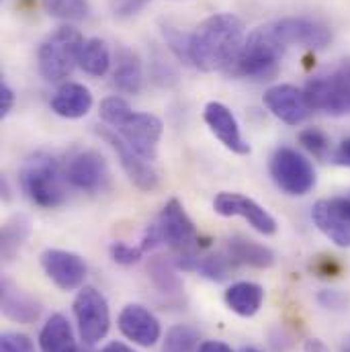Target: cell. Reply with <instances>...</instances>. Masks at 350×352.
<instances>
[{"instance_id":"cell-28","label":"cell","mask_w":350,"mask_h":352,"mask_svg":"<svg viewBox=\"0 0 350 352\" xmlns=\"http://www.w3.org/2000/svg\"><path fill=\"white\" fill-rule=\"evenodd\" d=\"M50 16L60 21H85L90 12L88 0H43Z\"/></svg>"},{"instance_id":"cell-3","label":"cell","mask_w":350,"mask_h":352,"mask_svg":"<svg viewBox=\"0 0 350 352\" xmlns=\"http://www.w3.org/2000/svg\"><path fill=\"white\" fill-rule=\"evenodd\" d=\"M289 47L281 41L274 23H266L263 27L254 29L246 39L244 45L228 70L234 76L244 78H268L276 72L278 62L283 60Z\"/></svg>"},{"instance_id":"cell-4","label":"cell","mask_w":350,"mask_h":352,"mask_svg":"<svg viewBox=\"0 0 350 352\" xmlns=\"http://www.w3.org/2000/svg\"><path fill=\"white\" fill-rule=\"evenodd\" d=\"M83 43L85 37L74 27H60L58 31H54L39 47L37 54L39 74L47 82L66 80L72 74V70L78 66Z\"/></svg>"},{"instance_id":"cell-16","label":"cell","mask_w":350,"mask_h":352,"mask_svg":"<svg viewBox=\"0 0 350 352\" xmlns=\"http://www.w3.org/2000/svg\"><path fill=\"white\" fill-rule=\"evenodd\" d=\"M117 324H119L121 334L138 346L150 349L162 336V328H160L158 318L148 307H144L140 303L125 305L119 314Z\"/></svg>"},{"instance_id":"cell-32","label":"cell","mask_w":350,"mask_h":352,"mask_svg":"<svg viewBox=\"0 0 350 352\" xmlns=\"http://www.w3.org/2000/svg\"><path fill=\"white\" fill-rule=\"evenodd\" d=\"M299 144L318 160H324L330 154V138L322 129H316V127L303 129L299 133Z\"/></svg>"},{"instance_id":"cell-38","label":"cell","mask_w":350,"mask_h":352,"mask_svg":"<svg viewBox=\"0 0 350 352\" xmlns=\"http://www.w3.org/2000/svg\"><path fill=\"white\" fill-rule=\"evenodd\" d=\"M320 303L324 305V307H332V309H338L342 303H344V297L340 295V293H336V291H324L322 295H320Z\"/></svg>"},{"instance_id":"cell-34","label":"cell","mask_w":350,"mask_h":352,"mask_svg":"<svg viewBox=\"0 0 350 352\" xmlns=\"http://www.w3.org/2000/svg\"><path fill=\"white\" fill-rule=\"evenodd\" d=\"M144 248L142 246H131L125 242H115L111 246V258L121 266H131V264L140 263L144 256Z\"/></svg>"},{"instance_id":"cell-18","label":"cell","mask_w":350,"mask_h":352,"mask_svg":"<svg viewBox=\"0 0 350 352\" xmlns=\"http://www.w3.org/2000/svg\"><path fill=\"white\" fill-rule=\"evenodd\" d=\"M203 119L207 123V127L211 129V133L234 154L246 156L250 154V146L244 142L242 133H240V125L238 119L234 117V113L217 100H211L205 104L203 111Z\"/></svg>"},{"instance_id":"cell-9","label":"cell","mask_w":350,"mask_h":352,"mask_svg":"<svg viewBox=\"0 0 350 352\" xmlns=\"http://www.w3.org/2000/svg\"><path fill=\"white\" fill-rule=\"evenodd\" d=\"M117 131L144 160L154 162L158 156V144L162 138V121L152 113H131Z\"/></svg>"},{"instance_id":"cell-25","label":"cell","mask_w":350,"mask_h":352,"mask_svg":"<svg viewBox=\"0 0 350 352\" xmlns=\"http://www.w3.org/2000/svg\"><path fill=\"white\" fill-rule=\"evenodd\" d=\"M29 234H31V221H29V217H25V215H14V217H10V219L2 226L0 250H2L4 263L14 261V256L19 254V250L25 246Z\"/></svg>"},{"instance_id":"cell-10","label":"cell","mask_w":350,"mask_h":352,"mask_svg":"<svg viewBox=\"0 0 350 352\" xmlns=\"http://www.w3.org/2000/svg\"><path fill=\"white\" fill-rule=\"evenodd\" d=\"M156 223L160 228L162 242L168 244L176 254L197 252L199 236H197L195 223L186 215V211H184V207L180 205L178 199H171L164 205V209L160 211V217H158Z\"/></svg>"},{"instance_id":"cell-13","label":"cell","mask_w":350,"mask_h":352,"mask_svg":"<svg viewBox=\"0 0 350 352\" xmlns=\"http://www.w3.org/2000/svg\"><path fill=\"white\" fill-rule=\"evenodd\" d=\"M215 213L223 217H242L246 219L256 232L263 236H274L276 234V219L264 209L261 203L254 199L240 195V192H219L213 199Z\"/></svg>"},{"instance_id":"cell-14","label":"cell","mask_w":350,"mask_h":352,"mask_svg":"<svg viewBox=\"0 0 350 352\" xmlns=\"http://www.w3.org/2000/svg\"><path fill=\"white\" fill-rule=\"evenodd\" d=\"M272 23H274V29H276L281 41L287 47L303 45L309 50H324L332 41V31L316 19L287 16V19H278Z\"/></svg>"},{"instance_id":"cell-22","label":"cell","mask_w":350,"mask_h":352,"mask_svg":"<svg viewBox=\"0 0 350 352\" xmlns=\"http://www.w3.org/2000/svg\"><path fill=\"white\" fill-rule=\"evenodd\" d=\"M113 85L125 94H140V90L144 87V68H142L140 56L133 50L121 47L117 52Z\"/></svg>"},{"instance_id":"cell-15","label":"cell","mask_w":350,"mask_h":352,"mask_svg":"<svg viewBox=\"0 0 350 352\" xmlns=\"http://www.w3.org/2000/svg\"><path fill=\"white\" fill-rule=\"evenodd\" d=\"M98 135L107 140V144L115 150V154L119 156V162L123 166V170L127 173L129 180L146 190V192H152L158 188L160 180H158V173L152 168V164L148 160H144L117 131H109V129H98Z\"/></svg>"},{"instance_id":"cell-27","label":"cell","mask_w":350,"mask_h":352,"mask_svg":"<svg viewBox=\"0 0 350 352\" xmlns=\"http://www.w3.org/2000/svg\"><path fill=\"white\" fill-rule=\"evenodd\" d=\"M201 336L195 328L178 324L166 332V338L162 342V352H199L201 349Z\"/></svg>"},{"instance_id":"cell-1","label":"cell","mask_w":350,"mask_h":352,"mask_svg":"<svg viewBox=\"0 0 350 352\" xmlns=\"http://www.w3.org/2000/svg\"><path fill=\"white\" fill-rule=\"evenodd\" d=\"M244 39V23L236 14H211L190 33L188 60L201 72H228L236 62Z\"/></svg>"},{"instance_id":"cell-7","label":"cell","mask_w":350,"mask_h":352,"mask_svg":"<svg viewBox=\"0 0 350 352\" xmlns=\"http://www.w3.org/2000/svg\"><path fill=\"white\" fill-rule=\"evenodd\" d=\"M72 307H74L78 332L85 344L94 346L107 338L109 328H111V311L100 291H96L94 287H83Z\"/></svg>"},{"instance_id":"cell-33","label":"cell","mask_w":350,"mask_h":352,"mask_svg":"<svg viewBox=\"0 0 350 352\" xmlns=\"http://www.w3.org/2000/svg\"><path fill=\"white\" fill-rule=\"evenodd\" d=\"M162 35H164L168 47L175 52L176 58L182 60L184 64H190V60H188V41H190V35L180 33L173 25H162Z\"/></svg>"},{"instance_id":"cell-29","label":"cell","mask_w":350,"mask_h":352,"mask_svg":"<svg viewBox=\"0 0 350 352\" xmlns=\"http://www.w3.org/2000/svg\"><path fill=\"white\" fill-rule=\"evenodd\" d=\"M175 264L164 261V258H156L154 263L148 266V272L154 280V285L162 291V293H176L182 285L175 274Z\"/></svg>"},{"instance_id":"cell-2","label":"cell","mask_w":350,"mask_h":352,"mask_svg":"<svg viewBox=\"0 0 350 352\" xmlns=\"http://www.w3.org/2000/svg\"><path fill=\"white\" fill-rule=\"evenodd\" d=\"M21 188L29 201L43 209H56L64 205L66 190V173L60 162L45 152L33 154L21 168Z\"/></svg>"},{"instance_id":"cell-11","label":"cell","mask_w":350,"mask_h":352,"mask_svg":"<svg viewBox=\"0 0 350 352\" xmlns=\"http://www.w3.org/2000/svg\"><path fill=\"white\" fill-rule=\"evenodd\" d=\"M311 219L330 242L350 248V199H320L311 209Z\"/></svg>"},{"instance_id":"cell-8","label":"cell","mask_w":350,"mask_h":352,"mask_svg":"<svg viewBox=\"0 0 350 352\" xmlns=\"http://www.w3.org/2000/svg\"><path fill=\"white\" fill-rule=\"evenodd\" d=\"M64 173L72 186L85 192H102L109 188L111 182V170L107 160L94 150H83L72 154L64 166Z\"/></svg>"},{"instance_id":"cell-36","label":"cell","mask_w":350,"mask_h":352,"mask_svg":"<svg viewBox=\"0 0 350 352\" xmlns=\"http://www.w3.org/2000/svg\"><path fill=\"white\" fill-rule=\"evenodd\" d=\"M148 2H152V0H115L113 10H115L117 16H131L140 8H144Z\"/></svg>"},{"instance_id":"cell-20","label":"cell","mask_w":350,"mask_h":352,"mask_svg":"<svg viewBox=\"0 0 350 352\" xmlns=\"http://www.w3.org/2000/svg\"><path fill=\"white\" fill-rule=\"evenodd\" d=\"M2 314L19 324H33L41 316V303L29 293L17 289L10 280H2Z\"/></svg>"},{"instance_id":"cell-12","label":"cell","mask_w":350,"mask_h":352,"mask_svg":"<svg viewBox=\"0 0 350 352\" xmlns=\"http://www.w3.org/2000/svg\"><path fill=\"white\" fill-rule=\"evenodd\" d=\"M39 263L47 278L62 291H76L87 278V263L76 252L47 248L41 252Z\"/></svg>"},{"instance_id":"cell-37","label":"cell","mask_w":350,"mask_h":352,"mask_svg":"<svg viewBox=\"0 0 350 352\" xmlns=\"http://www.w3.org/2000/svg\"><path fill=\"white\" fill-rule=\"evenodd\" d=\"M14 107V90L8 87L4 80L0 82V117L4 119Z\"/></svg>"},{"instance_id":"cell-26","label":"cell","mask_w":350,"mask_h":352,"mask_svg":"<svg viewBox=\"0 0 350 352\" xmlns=\"http://www.w3.org/2000/svg\"><path fill=\"white\" fill-rule=\"evenodd\" d=\"M78 66L90 76H105L111 68V52L107 43L98 37L85 39L78 56Z\"/></svg>"},{"instance_id":"cell-21","label":"cell","mask_w":350,"mask_h":352,"mask_svg":"<svg viewBox=\"0 0 350 352\" xmlns=\"http://www.w3.org/2000/svg\"><path fill=\"white\" fill-rule=\"evenodd\" d=\"M39 351L41 352H80L72 324L66 316L54 314L39 332Z\"/></svg>"},{"instance_id":"cell-17","label":"cell","mask_w":350,"mask_h":352,"mask_svg":"<svg viewBox=\"0 0 350 352\" xmlns=\"http://www.w3.org/2000/svg\"><path fill=\"white\" fill-rule=\"evenodd\" d=\"M263 100L266 109L287 125H299L311 113L305 92L293 85H276L268 88L264 92Z\"/></svg>"},{"instance_id":"cell-35","label":"cell","mask_w":350,"mask_h":352,"mask_svg":"<svg viewBox=\"0 0 350 352\" xmlns=\"http://www.w3.org/2000/svg\"><path fill=\"white\" fill-rule=\"evenodd\" d=\"M0 352H35V344L27 334L21 332H2Z\"/></svg>"},{"instance_id":"cell-31","label":"cell","mask_w":350,"mask_h":352,"mask_svg":"<svg viewBox=\"0 0 350 352\" xmlns=\"http://www.w3.org/2000/svg\"><path fill=\"white\" fill-rule=\"evenodd\" d=\"M234 266H236V264L230 258L228 252H217V254H211V256L201 258L197 270H199L203 276H207V278L219 283V280H223V278L230 276V270H232Z\"/></svg>"},{"instance_id":"cell-5","label":"cell","mask_w":350,"mask_h":352,"mask_svg":"<svg viewBox=\"0 0 350 352\" xmlns=\"http://www.w3.org/2000/svg\"><path fill=\"white\" fill-rule=\"evenodd\" d=\"M303 92L311 111H320L330 117L350 115V60H342L328 76L311 78Z\"/></svg>"},{"instance_id":"cell-24","label":"cell","mask_w":350,"mask_h":352,"mask_svg":"<svg viewBox=\"0 0 350 352\" xmlns=\"http://www.w3.org/2000/svg\"><path fill=\"white\" fill-rule=\"evenodd\" d=\"M226 252L230 254L234 264H244V266H252V268H268L274 264V252L270 248H266L254 240L242 238V236L230 238Z\"/></svg>"},{"instance_id":"cell-42","label":"cell","mask_w":350,"mask_h":352,"mask_svg":"<svg viewBox=\"0 0 350 352\" xmlns=\"http://www.w3.org/2000/svg\"><path fill=\"white\" fill-rule=\"evenodd\" d=\"M242 352H261L259 349H252V346H248V349H244Z\"/></svg>"},{"instance_id":"cell-43","label":"cell","mask_w":350,"mask_h":352,"mask_svg":"<svg viewBox=\"0 0 350 352\" xmlns=\"http://www.w3.org/2000/svg\"><path fill=\"white\" fill-rule=\"evenodd\" d=\"M344 352H350V346H347V349H344Z\"/></svg>"},{"instance_id":"cell-39","label":"cell","mask_w":350,"mask_h":352,"mask_svg":"<svg viewBox=\"0 0 350 352\" xmlns=\"http://www.w3.org/2000/svg\"><path fill=\"white\" fill-rule=\"evenodd\" d=\"M334 162H336L338 166H347V168H350V138H347V140L338 146V150L334 152Z\"/></svg>"},{"instance_id":"cell-6","label":"cell","mask_w":350,"mask_h":352,"mask_svg":"<svg viewBox=\"0 0 350 352\" xmlns=\"http://www.w3.org/2000/svg\"><path fill=\"white\" fill-rule=\"evenodd\" d=\"M270 176L274 184L291 197H303L316 186V170L311 162L293 148H278L272 154Z\"/></svg>"},{"instance_id":"cell-30","label":"cell","mask_w":350,"mask_h":352,"mask_svg":"<svg viewBox=\"0 0 350 352\" xmlns=\"http://www.w3.org/2000/svg\"><path fill=\"white\" fill-rule=\"evenodd\" d=\"M131 113H133V111H131L129 102H127L125 98H121V96H109V98H105V100L100 102V109H98L100 119H102L107 125H111L113 129L121 127V123H123Z\"/></svg>"},{"instance_id":"cell-41","label":"cell","mask_w":350,"mask_h":352,"mask_svg":"<svg viewBox=\"0 0 350 352\" xmlns=\"http://www.w3.org/2000/svg\"><path fill=\"white\" fill-rule=\"evenodd\" d=\"M100 352H135L131 346H127V344H123V342H109L105 349H100Z\"/></svg>"},{"instance_id":"cell-40","label":"cell","mask_w":350,"mask_h":352,"mask_svg":"<svg viewBox=\"0 0 350 352\" xmlns=\"http://www.w3.org/2000/svg\"><path fill=\"white\" fill-rule=\"evenodd\" d=\"M199 352H234L228 344L223 342H217V340H207V342H201V349Z\"/></svg>"},{"instance_id":"cell-19","label":"cell","mask_w":350,"mask_h":352,"mask_svg":"<svg viewBox=\"0 0 350 352\" xmlns=\"http://www.w3.org/2000/svg\"><path fill=\"white\" fill-rule=\"evenodd\" d=\"M92 94L85 85L78 82H66L56 90V94L52 96L50 104L52 111L64 119H80L88 115V111L92 109Z\"/></svg>"},{"instance_id":"cell-23","label":"cell","mask_w":350,"mask_h":352,"mask_svg":"<svg viewBox=\"0 0 350 352\" xmlns=\"http://www.w3.org/2000/svg\"><path fill=\"white\" fill-rule=\"evenodd\" d=\"M264 301V289L259 283L252 280H240L228 287L226 291V303L228 307L242 316V318H252L259 314V309L263 307Z\"/></svg>"}]
</instances>
